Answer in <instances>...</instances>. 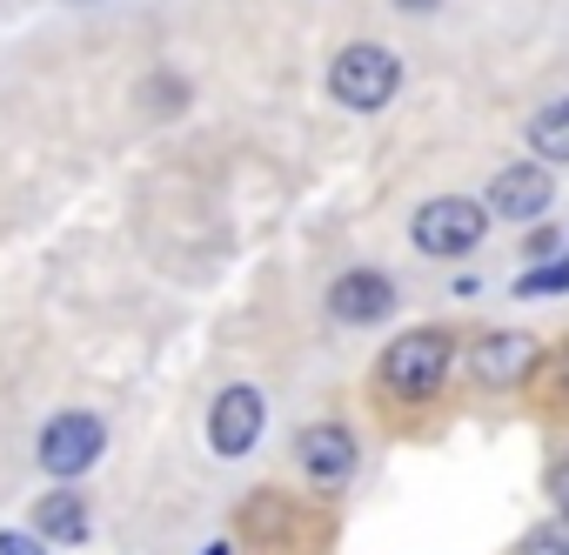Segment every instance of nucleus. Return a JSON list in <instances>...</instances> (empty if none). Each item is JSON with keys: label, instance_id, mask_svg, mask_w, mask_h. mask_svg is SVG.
<instances>
[{"label": "nucleus", "instance_id": "4", "mask_svg": "<svg viewBox=\"0 0 569 555\" xmlns=\"http://www.w3.org/2000/svg\"><path fill=\"white\" fill-rule=\"evenodd\" d=\"M101 442H108L101 415L68 408V415H54V422L41 428V468H48L54 482H74L81 468H94V462H101Z\"/></svg>", "mask_w": 569, "mask_h": 555}, {"label": "nucleus", "instance_id": "8", "mask_svg": "<svg viewBox=\"0 0 569 555\" xmlns=\"http://www.w3.org/2000/svg\"><path fill=\"white\" fill-rule=\"evenodd\" d=\"M549 201H556V188H549V174L542 168H502L496 181H489V208L502 214V221H542L549 214Z\"/></svg>", "mask_w": 569, "mask_h": 555}, {"label": "nucleus", "instance_id": "12", "mask_svg": "<svg viewBox=\"0 0 569 555\" xmlns=\"http://www.w3.org/2000/svg\"><path fill=\"white\" fill-rule=\"evenodd\" d=\"M522 295H569V261H542L522 274Z\"/></svg>", "mask_w": 569, "mask_h": 555}, {"label": "nucleus", "instance_id": "16", "mask_svg": "<svg viewBox=\"0 0 569 555\" xmlns=\"http://www.w3.org/2000/svg\"><path fill=\"white\" fill-rule=\"evenodd\" d=\"M556 502H562V508H569V462H562V468H556Z\"/></svg>", "mask_w": 569, "mask_h": 555}, {"label": "nucleus", "instance_id": "7", "mask_svg": "<svg viewBox=\"0 0 569 555\" xmlns=\"http://www.w3.org/2000/svg\"><path fill=\"white\" fill-rule=\"evenodd\" d=\"M208 442H214V455H248L261 442V395L254 389H221L214 415H208Z\"/></svg>", "mask_w": 569, "mask_h": 555}, {"label": "nucleus", "instance_id": "15", "mask_svg": "<svg viewBox=\"0 0 569 555\" xmlns=\"http://www.w3.org/2000/svg\"><path fill=\"white\" fill-rule=\"evenodd\" d=\"M556 408H569V349H562V362H556Z\"/></svg>", "mask_w": 569, "mask_h": 555}, {"label": "nucleus", "instance_id": "9", "mask_svg": "<svg viewBox=\"0 0 569 555\" xmlns=\"http://www.w3.org/2000/svg\"><path fill=\"white\" fill-rule=\"evenodd\" d=\"M529 362H536V342H529V335H482V342L469 349V369H476V382H489V389L522 382Z\"/></svg>", "mask_w": 569, "mask_h": 555}, {"label": "nucleus", "instance_id": "10", "mask_svg": "<svg viewBox=\"0 0 569 555\" xmlns=\"http://www.w3.org/2000/svg\"><path fill=\"white\" fill-rule=\"evenodd\" d=\"M34 528H41V542H81V535H88V508H81V495H68V488L41 495V502H34Z\"/></svg>", "mask_w": 569, "mask_h": 555}, {"label": "nucleus", "instance_id": "6", "mask_svg": "<svg viewBox=\"0 0 569 555\" xmlns=\"http://www.w3.org/2000/svg\"><path fill=\"white\" fill-rule=\"evenodd\" d=\"M389 309H396V289H389V274H376V268H349L342 282L329 289V315L349 322V329H369Z\"/></svg>", "mask_w": 569, "mask_h": 555}, {"label": "nucleus", "instance_id": "13", "mask_svg": "<svg viewBox=\"0 0 569 555\" xmlns=\"http://www.w3.org/2000/svg\"><path fill=\"white\" fill-rule=\"evenodd\" d=\"M522 555H569V522H549L522 542Z\"/></svg>", "mask_w": 569, "mask_h": 555}, {"label": "nucleus", "instance_id": "18", "mask_svg": "<svg viewBox=\"0 0 569 555\" xmlns=\"http://www.w3.org/2000/svg\"><path fill=\"white\" fill-rule=\"evenodd\" d=\"M208 555H228V548H208Z\"/></svg>", "mask_w": 569, "mask_h": 555}, {"label": "nucleus", "instance_id": "3", "mask_svg": "<svg viewBox=\"0 0 569 555\" xmlns=\"http://www.w3.org/2000/svg\"><path fill=\"white\" fill-rule=\"evenodd\" d=\"M482 228H489V208L482 201H469V194H442V201H422L416 208V248L422 254H436V261H449V254H469L476 241H482Z\"/></svg>", "mask_w": 569, "mask_h": 555}, {"label": "nucleus", "instance_id": "17", "mask_svg": "<svg viewBox=\"0 0 569 555\" xmlns=\"http://www.w3.org/2000/svg\"><path fill=\"white\" fill-rule=\"evenodd\" d=\"M409 8H436V0H409Z\"/></svg>", "mask_w": 569, "mask_h": 555}, {"label": "nucleus", "instance_id": "5", "mask_svg": "<svg viewBox=\"0 0 569 555\" xmlns=\"http://www.w3.org/2000/svg\"><path fill=\"white\" fill-rule=\"evenodd\" d=\"M296 455H302V468H309L322 488H342V482L356 475V462H362V448H356V435H349L342 422H309V428L296 435Z\"/></svg>", "mask_w": 569, "mask_h": 555}, {"label": "nucleus", "instance_id": "14", "mask_svg": "<svg viewBox=\"0 0 569 555\" xmlns=\"http://www.w3.org/2000/svg\"><path fill=\"white\" fill-rule=\"evenodd\" d=\"M0 555H48V542H41V535H21V528H8V535H0Z\"/></svg>", "mask_w": 569, "mask_h": 555}, {"label": "nucleus", "instance_id": "2", "mask_svg": "<svg viewBox=\"0 0 569 555\" xmlns=\"http://www.w3.org/2000/svg\"><path fill=\"white\" fill-rule=\"evenodd\" d=\"M396 88H402V61H396L389 48H342L336 68H329V94H336L342 108H356V114L389 108Z\"/></svg>", "mask_w": 569, "mask_h": 555}, {"label": "nucleus", "instance_id": "11", "mask_svg": "<svg viewBox=\"0 0 569 555\" xmlns=\"http://www.w3.org/2000/svg\"><path fill=\"white\" fill-rule=\"evenodd\" d=\"M529 148H536L542 161H569V94L549 101V108L529 121Z\"/></svg>", "mask_w": 569, "mask_h": 555}, {"label": "nucleus", "instance_id": "1", "mask_svg": "<svg viewBox=\"0 0 569 555\" xmlns=\"http://www.w3.org/2000/svg\"><path fill=\"white\" fill-rule=\"evenodd\" d=\"M449 369H456V342H449L442 329H409V335L389 342V355H382V389L402 395V402H422V395L442 389Z\"/></svg>", "mask_w": 569, "mask_h": 555}]
</instances>
